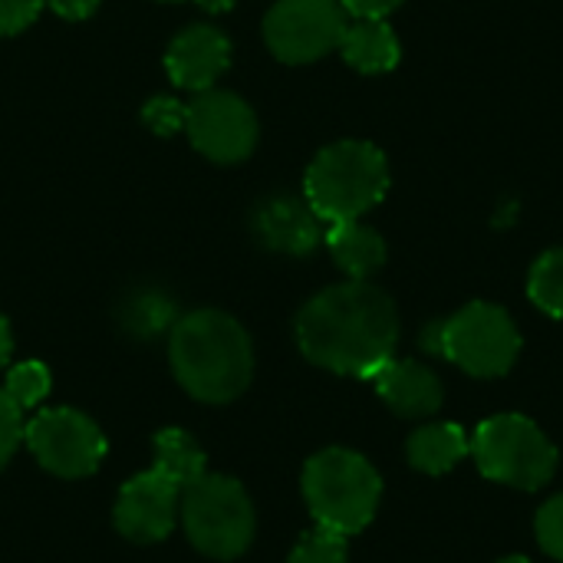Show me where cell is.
<instances>
[{
    "instance_id": "6da1fadb",
    "label": "cell",
    "mask_w": 563,
    "mask_h": 563,
    "mask_svg": "<svg viewBox=\"0 0 563 563\" xmlns=\"http://www.w3.org/2000/svg\"><path fill=\"white\" fill-rule=\"evenodd\" d=\"M399 310L369 280H346L317 294L297 313L300 353L340 376L369 379L396 356Z\"/></svg>"
},
{
    "instance_id": "7a4b0ae2",
    "label": "cell",
    "mask_w": 563,
    "mask_h": 563,
    "mask_svg": "<svg viewBox=\"0 0 563 563\" xmlns=\"http://www.w3.org/2000/svg\"><path fill=\"white\" fill-rule=\"evenodd\" d=\"M175 379L201 402L238 399L254 376L247 330L221 310H195L175 320L168 340Z\"/></svg>"
},
{
    "instance_id": "3957f363",
    "label": "cell",
    "mask_w": 563,
    "mask_h": 563,
    "mask_svg": "<svg viewBox=\"0 0 563 563\" xmlns=\"http://www.w3.org/2000/svg\"><path fill=\"white\" fill-rule=\"evenodd\" d=\"M389 191V162L383 148L363 139L327 145L307 168L303 198L323 224L356 221Z\"/></svg>"
},
{
    "instance_id": "277c9868",
    "label": "cell",
    "mask_w": 563,
    "mask_h": 563,
    "mask_svg": "<svg viewBox=\"0 0 563 563\" xmlns=\"http://www.w3.org/2000/svg\"><path fill=\"white\" fill-rule=\"evenodd\" d=\"M422 350L445 356L468 376L495 379L505 376L521 356V333L508 310L475 300L459 313L435 320L422 333Z\"/></svg>"
},
{
    "instance_id": "5b68a950",
    "label": "cell",
    "mask_w": 563,
    "mask_h": 563,
    "mask_svg": "<svg viewBox=\"0 0 563 563\" xmlns=\"http://www.w3.org/2000/svg\"><path fill=\"white\" fill-rule=\"evenodd\" d=\"M379 495L383 482L376 468L350 449H327L303 468V498L310 515L320 528H330L343 538L360 534L373 521Z\"/></svg>"
},
{
    "instance_id": "8992f818",
    "label": "cell",
    "mask_w": 563,
    "mask_h": 563,
    "mask_svg": "<svg viewBox=\"0 0 563 563\" xmlns=\"http://www.w3.org/2000/svg\"><path fill=\"white\" fill-rule=\"evenodd\" d=\"M181 521L188 541L214 558L234 561L254 541V505L241 482L228 475H201L181 492Z\"/></svg>"
},
{
    "instance_id": "52a82bcc",
    "label": "cell",
    "mask_w": 563,
    "mask_h": 563,
    "mask_svg": "<svg viewBox=\"0 0 563 563\" xmlns=\"http://www.w3.org/2000/svg\"><path fill=\"white\" fill-rule=\"evenodd\" d=\"M478 472L492 482L538 492L558 472V449L525 416H495L478 426L472 439Z\"/></svg>"
},
{
    "instance_id": "ba28073f",
    "label": "cell",
    "mask_w": 563,
    "mask_h": 563,
    "mask_svg": "<svg viewBox=\"0 0 563 563\" xmlns=\"http://www.w3.org/2000/svg\"><path fill=\"white\" fill-rule=\"evenodd\" d=\"M23 442L33 459L59 478L92 475L109 449L99 426L69 406L36 412L23 429Z\"/></svg>"
},
{
    "instance_id": "9c48e42d",
    "label": "cell",
    "mask_w": 563,
    "mask_h": 563,
    "mask_svg": "<svg viewBox=\"0 0 563 563\" xmlns=\"http://www.w3.org/2000/svg\"><path fill=\"white\" fill-rule=\"evenodd\" d=\"M346 16L340 0H277L264 16V40L280 63H313L340 49Z\"/></svg>"
},
{
    "instance_id": "30bf717a",
    "label": "cell",
    "mask_w": 563,
    "mask_h": 563,
    "mask_svg": "<svg viewBox=\"0 0 563 563\" xmlns=\"http://www.w3.org/2000/svg\"><path fill=\"white\" fill-rule=\"evenodd\" d=\"M185 132L205 158L234 165L244 162L257 145V115L241 96L205 89L188 102Z\"/></svg>"
},
{
    "instance_id": "8fae6325",
    "label": "cell",
    "mask_w": 563,
    "mask_h": 563,
    "mask_svg": "<svg viewBox=\"0 0 563 563\" xmlns=\"http://www.w3.org/2000/svg\"><path fill=\"white\" fill-rule=\"evenodd\" d=\"M181 492L185 488L155 465L142 475H135L132 482H125L115 498V508H112V521H115L119 534L135 544L165 541L178 521Z\"/></svg>"
},
{
    "instance_id": "7c38bea8",
    "label": "cell",
    "mask_w": 563,
    "mask_h": 563,
    "mask_svg": "<svg viewBox=\"0 0 563 563\" xmlns=\"http://www.w3.org/2000/svg\"><path fill=\"white\" fill-rule=\"evenodd\" d=\"M228 66H231V40L208 23H195L181 30L165 53V69L172 82L191 92L211 89Z\"/></svg>"
},
{
    "instance_id": "4fadbf2b",
    "label": "cell",
    "mask_w": 563,
    "mask_h": 563,
    "mask_svg": "<svg viewBox=\"0 0 563 563\" xmlns=\"http://www.w3.org/2000/svg\"><path fill=\"white\" fill-rule=\"evenodd\" d=\"M254 234L271 251L303 257V254L317 251V244L323 241L327 228H323L320 214L310 208L307 198L271 195L254 211Z\"/></svg>"
},
{
    "instance_id": "5bb4252c",
    "label": "cell",
    "mask_w": 563,
    "mask_h": 563,
    "mask_svg": "<svg viewBox=\"0 0 563 563\" xmlns=\"http://www.w3.org/2000/svg\"><path fill=\"white\" fill-rule=\"evenodd\" d=\"M369 383L376 386L383 402L396 416H406V419L432 416L442 406V379L416 360H396L393 356L389 363H383L369 376Z\"/></svg>"
},
{
    "instance_id": "9a60e30c",
    "label": "cell",
    "mask_w": 563,
    "mask_h": 563,
    "mask_svg": "<svg viewBox=\"0 0 563 563\" xmlns=\"http://www.w3.org/2000/svg\"><path fill=\"white\" fill-rule=\"evenodd\" d=\"M323 241L330 257L350 280H369L386 264V241L376 228L363 224V218L327 224Z\"/></svg>"
},
{
    "instance_id": "2e32d148",
    "label": "cell",
    "mask_w": 563,
    "mask_h": 563,
    "mask_svg": "<svg viewBox=\"0 0 563 563\" xmlns=\"http://www.w3.org/2000/svg\"><path fill=\"white\" fill-rule=\"evenodd\" d=\"M340 53L356 73L376 76L396 69L402 46L386 20H353L340 40Z\"/></svg>"
},
{
    "instance_id": "e0dca14e",
    "label": "cell",
    "mask_w": 563,
    "mask_h": 563,
    "mask_svg": "<svg viewBox=\"0 0 563 563\" xmlns=\"http://www.w3.org/2000/svg\"><path fill=\"white\" fill-rule=\"evenodd\" d=\"M406 452H409V465L412 468H419L426 475H445V472H452L472 452V442H468L462 426L435 422V426L419 429L409 439Z\"/></svg>"
},
{
    "instance_id": "ac0fdd59",
    "label": "cell",
    "mask_w": 563,
    "mask_h": 563,
    "mask_svg": "<svg viewBox=\"0 0 563 563\" xmlns=\"http://www.w3.org/2000/svg\"><path fill=\"white\" fill-rule=\"evenodd\" d=\"M152 449H155V468H162L181 488H188L191 482H198L205 475V452L185 429L155 432Z\"/></svg>"
},
{
    "instance_id": "d6986e66",
    "label": "cell",
    "mask_w": 563,
    "mask_h": 563,
    "mask_svg": "<svg viewBox=\"0 0 563 563\" xmlns=\"http://www.w3.org/2000/svg\"><path fill=\"white\" fill-rule=\"evenodd\" d=\"M528 297L548 317H563V247L541 254L528 274Z\"/></svg>"
},
{
    "instance_id": "ffe728a7",
    "label": "cell",
    "mask_w": 563,
    "mask_h": 563,
    "mask_svg": "<svg viewBox=\"0 0 563 563\" xmlns=\"http://www.w3.org/2000/svg\"><path fill=\"white\" fill-rule=\"evenodd\" d=\"M122 323L132 336H158L162 330L175 327V303L165 297V294H135L129 303H125V313H122Z\"/></svg>"
},
{
    "instance_id": "44dd1931",
    "label": "cell",
    "mask_w": 563,
    "mask_h": 563,
    "mask_svg": "<svg viewBox=\"0 0 563 563\" xmlns=\"http://www.w3.org/2000/svg\"><path fill=\"white\" fill-rule=\"evenodd\" d=\"M49 369L36 360H26V363H16L10 373H7V383H3V393L13 399L16 409H33L46 399L49 393Z\"/></svg>"
},
{
    "instance_id": "7402d4cb",
    "label": "cell",
    "mask_w": 563,
    "mask_h": 563,
    "mask_svg": "<svg viewBox=\"0 0 563 563\" xmlns=\"http://www.w3.org/2000/svg\"><path fill=\"white\" fill-rule=\"evenodd\" d=\"M350 561V548L346 538L330 531V528H313L307 531L297 548L290 551V563H346Z\"/></svg>"
},
{
    "instance_id": "603a6c76",
    "label": "cell",
    "mask_w": 563,
    "mask_h": 563,
    "mask_svg": "<svg viewBox=\"0 0 563 563\" xmlns=\"http://www.w3.org/2000/svg\"><path fill=\"white\" fill-rule=\"evenodd\" d=\"M185 112H188V106H181L178 99H172V96H155V99L145 102L142 119H145V125H148L152 132H158V135H175V132L185 129Z\"/></svg>"
},
{
    "instance_id": "cb8c5ba5",
    "label": "cell",
    "mask_w": 563,
    "mask_h": 563,
    "mask_svg": "<svg viewBox=\"0 0 563 563\" xmlns=\"http://www.w3.org/2000/svg\"><path fill=\"white\" fill-rule=\"evenodd\" d=\"M23 409L13 406V399L3 393L0 386V472L10 465V459L16 455L20 442H23Z\"/></svg>"
},
{
    "instance_id": "d4e9b609",
    "label": "cell",
    "mask_w": 563,
    "mask_h": 563,
    "mask_svg": "<svg viewBox=\"0 0 563 563\" xmlns=\"http://www.w3.org/2000/svg\"><path fill=\"white\" fill-rule=\"evenodd\" d=\"M538 541H541V548L551 554V558H558L563 561V495L558 498H551L541 511H538Z\"/></svg>"
},
{
    "instance_id": "484cf974",
    "label": "cell",
    "mask_w": 563,
    "mask_h": 563,
    "mask_svg": "<svg viewBox=\"0 0 563 563\" xmlns=\"http://www.w3.org/2000/svg\"><path fill=\"white\" fill-rule=\"evenodd\" d=\"M46 0H0V36H13L20 30H26Z\"/></svg>"
},
{
    "instance_id": "4316f807",
    "label": "cell",
    "mask_w": 563,
    "mask_h": 563,
    "mask_svg": "<svg viewBox=\"0 0 563 563\" xmlns=\"http://www.w3.org/2000/svg\"><path fill=\"white\" fill-rule=\"evenodd\" d=\"M340 3L356 20H386L402 0H340Z\"/></svg>"
},
{
    "instance_id": "83f0119b",
    "label": "cell",
    "mask_w": 563,
    "mask_h": 563,
    "mask_svg": "<svg viewBox=\"0 0 563 563\" xmlns=\"http://www.w3.org/2000/svg\"><path fill=\"white\" fill-rule=\"evenodd\" d=\"M53 13H59L63 20H86L96 13L99 0H46Z\"/></svg>"
},
{
    "instance_id": "f1b7e54d",
    "label": "cell",
    "mask_w": 563,
    "mask_h": 563,
    "mask_svg": "<svg viewBox=\"0 0 563 563\" xmlns=\"http://www.w3.org/2000/svg\"><path fill=\"white\" fill-rule=\"evenodd\" d=\"M10 353H13V336H10V323L7 317H0V369L10 363Z\"/></svg>"
},
{
    "instance_id": "f546056e",
    "label": "cell",
    "mask_w": 563,
    "mask_h": 563,
    "mask_svg": "<svg viewBox=\"0 0 563 563\" xmlns=\"http://www.w3.org/2000/svg\"><path fill=\"white\" fill-rule=\"evenodd\" d=\"M205 10H211V13H224V10H231L234 7V0H198Z\"/></svg>"
},
{
    "instance_id": "4dcf8cb0",
    "label": "cell",
    "mask_w": 563,
    "mask_h": 563,
    "mask_svg": "<svg viewBox=\"0 0 563 563\" xmlns=\"http://www.w3.org/2000/svg\"><path fill=\"white\" fill-rule=\"evenodd\" d=\"M498 563H531L528 558H505V561H498Z\"/></svg>"
}]
</instances>
